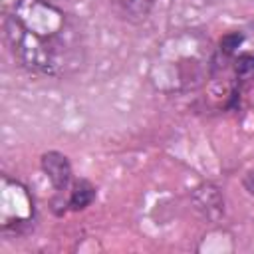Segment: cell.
I'll return each instance as SVG.
<instances>
[{
  "instance_id": "obj_7",
  "label": "cell",
  "mask_w": 254,
  "mask_h": 254,
  "mask_svg": "<svg viewBox=\"0 0 254 254\" xmlns=\"http://www.w3.org/2000/svg\"><path fill=\"white\" fill-rule=\"evenodd\" d=\"M95 198V187L85 181V179H79L71 185L69 189V194H67V206L71 210H83L85 206H89Z\"/></svg>"
},
{
  "instance_id": "obj_10",
  "label": "cell",
  "mask_w": 254,
  "mask_h": 254,
  "mask_svg": "<svg viewBox=\"0 0 254 254\" xmlns=\"http://www.w3.org/2000/svg\"><path fill=\"white\" fill-rule=\"evenodd\" d=\"M204 2H216V0H204Z\"/></svg>"
},
{
  "instance_id": "obj_2",
  "label": "cell",
  "mask_w": 254,
  "mask_h": 254,
  "mask_svg": "<svg viewBox=\"0 0 254 254\" xmlns=\"http://www.w3.org/2000/svg\"><path fill=\"white\" fill-rule=\"evenodd\" d=\"M214 69V52L200 32H181L157 46L149 67V81L163 93L196 89Z\"/></svg>"
},
{
  "instance_id": "obj_8",
  "label": "cell",
  "mask_w": 254,
  "mask_h": 254,
  "mask_svg": "<svg viewBox=\"0 0 254 254\" xmlns=\"http://www.w3.org/2000/svg\"><path fill=\"white\" fill-rule=\"evenodd\" d=\"M230 60H232L236 79L246 81L254 77V52H240V54L236 52Z\"/></svg>"
},
{
  "instance_id": "obj_3",
  "label": "cell",
  "mask_w": 254,
  "mask_h": 254,
  "mask_svg": "<svg viewBox=\"0 0 254 254\" xmlns=\"http://www.w3.org/2000/svg\"><path fill=\"white\" fill-rule=\"evenodd\" d=\"M2 230H20L34 220V198L28 189L10 177H2L0 187Z\"/></svg>"
},
{
  "instance_id": "obj_9",
  "label": "cell",
  "mask_w": 254,
  "mask_h": 254,
  "mask_svg": "<svg viewBox=\"0 0 254 254\" xmlns=\"http://www.w3.org/2000/svg\"><path fill=\"white\" fill-rule=\"evenodd\" d=\"M242 185H244V189L248 190V194H252V196H254V171H248V173L244 175Z\"/></svg>"
},
{
  "instance_id": "obj_6",
  "label": "cell",
  "mask_w": 254,
  "mask_h": 254,
  "mask_svg": "<svg viewBox=\"0 0 254 254\" xmlns=\"http://www.w3.org/2000/svg\"><path fill=\"white\" fill-rule=\"evenodd\" d=\"M111 2L117 14L131 24H139L147 20V16L155 6V0H111Z\"/></svg>"
},
{
  "instance_id": "obj_11",
  "label": "cell",
  "mask_w": 254,
  "mask_h": 254,
  "mask_svg": "<svg viewBox=\"0 0 254 254\" xmlns=\"http://www.w3.org/2000/svg\"><path fill=\"white\" fill-rule=\"evenodd\" d=\"M52 2H54V0H52Z\"/></svg>"
},
{
  "instance_id": "obj_4",
  "label": "cell",
  "mask_w": 254,
  "mask_h": 254,
  "mask_svg": "<svg viewBox=\"0 0 254 254\" xmlns=\"http://www.w3.org/2000/svg\"><path fill=\"white\" fill-rule=\"evenodd\" d=\"M42 171L48 177L50 185L54 187L56 194L62 196L65 190L69 192L71 185V165L65 155L58 151H48L42 155Z\"/></svg>"
},
{
  "instance_id": "obj_5",
  "label": "cell",
  "mask_w": 254,
  "mask_h": 254,
  "mask_svg": "<svg viewBox=\"0 0 254 254\" xmlns=\"http://www.w3.org/2000/svg\"><path fill=\"white\" fill-rule=\"evenodd\" d=\"M192 202H194V208L206 218V220H218L224 212V198L220 194V189L206 183L202 187H198L194 192H192Z\"/></svg>"
},
{
  "instance_id": "obj_1",
  "label": "cell",
  "mask_w": 254,
  "mask_h": 254,
  "mask_svg": "<svg viewBox=\"0 0 254 254\" xmlns=\"http://www.w3.org/2000/svg\"><path fill=\"white\" fill-rule=\"evenodd\" d=\"M4 40L32 73L64 77L83 62L77 26L52 0H16L4 18Z\"/></svg>"
}]
</instances>
